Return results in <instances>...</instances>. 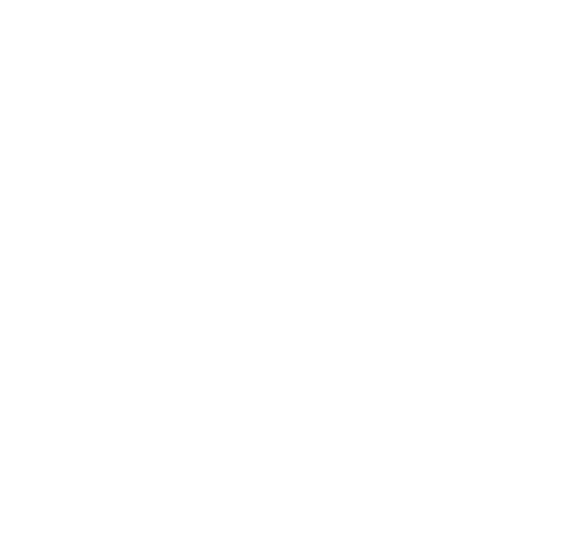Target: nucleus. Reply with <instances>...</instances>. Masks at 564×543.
<instances>
[]
</instances>
